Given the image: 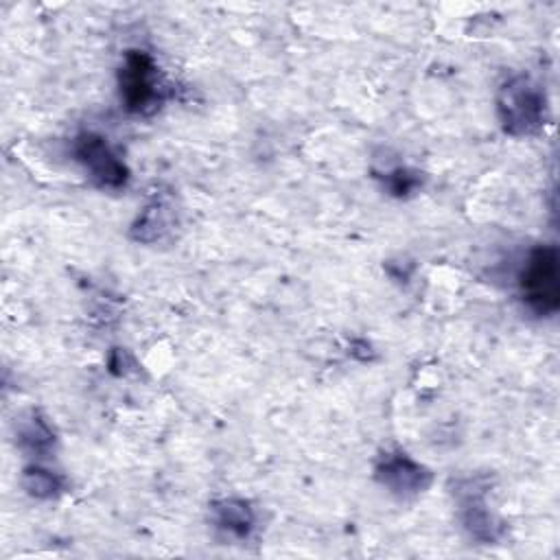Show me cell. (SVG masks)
<instances>
[{
    "label": "cell",
    "mask_w": 560,
    "mask_h": 560,
    "mask_svg": "<svg viewBox=\"0 0 560 560\" xmlns=\"http://www.w3.org/2000/svg\"><path fill=\"white\" fill-rule=\"evenodd\" d=\"M521 293L529 308L538 315L553 313L560 304L558 252L551 245L536 247L521 271Z\"/></svg>",
    "instance_id": "cell-1"
},
{
    "label": "cell",
    "mask_w": 560,
    "mask_h": 560,
    "mask_svg": "<svg viewBox=\"0 0 560 560\" xmlns=\"http://www.w3.org/2000/svg\"><path fill=\"white\" fill-rule=\"evenodd\" d=\"M499 114L505 131L532 133L545 120V96L527 77H516L501 88Z\"/></svg>",
    "instance_id": "cell-2"
},
{
    "label": "cell",
    "mask_w": 560,
    "mask_h": 560,
    "mask_svg": "<svg viewBox=\"0 0 560 560\" xmlns=\"http://www.w3.org/2000/svg\"><path fill=\"white\" fill-rule=\"evenodd\" d=\"M120 92L127 107L136 112H142L158 98L155 68L147 55L131 52L127 57L125 70L120 74Z\"/></svg>",
    "instance_id": "cell-3"
},
{
    "label": "cell",
    "mask_w": 560,
    "mask_h": 560,
    "mask_svg": "<svg viewBox=\"0 0 560 560\" xmlns=\"http://www.w3.org/2000/svg\"><path fill=\"white\" fill-rule=\"evenodd\" d=\"M77 155L103 186H118L125 179V166L114 158L103 138L92 133L81 136L77 142Z\"/></svg>",
    "instance_id": "cell-4"
},
{
    "label": "cell",
    "mask_w": 560,
    "mask_h": 560,
    "mask_svg": "<svg viewBox=\"0 0 560 560\" xmlns=\"http://www.w3.org/2000/svg\"><path fill=\"white\" fill-rule=\"evenodd\" d=\"M217 512H219V525L230 532H236L243 536L252 527V514L245 503L225 501Z\"/></svg>",
    "instance_id": "cell-5"
}]
</instances>
